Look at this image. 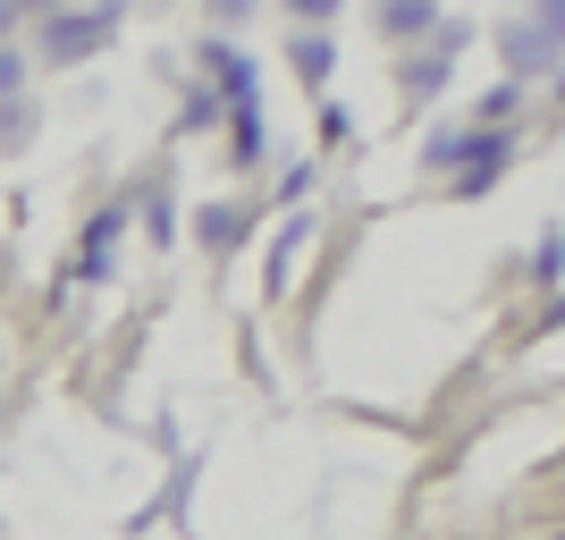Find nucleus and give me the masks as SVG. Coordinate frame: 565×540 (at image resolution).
I'll use <instances>...</instances> for the list:
<instances>
[{"mask_svg": "<svg viewBox=\"0 0 565 540\" xmlns=\"http://www.w3.org/2000/svg\"><path fill=\"white\" fill-rule=\"evenodd\" d=\"M507 161H515V136L507 127H439V136L423 144V169H439L448 178L456 203H472V194H490L498 178H507Z\"/></svg>", "mask_w": 565, "mask_h": 540, "instance_id": "nucleus-1", "label": "nucleus"}, {"mask_svg": "<svg viewBox=\"0 0 565 540\" xmlns=\"http://www.w3.org/2000/svg\"><path fill=\"white\" fill-rule=\"evenodd\" d=\"M118 9H34L25 18V60L34 68H85L118 43Z\"/></svg>", "mask_w": 565, "mask_h": 540, "instance_id": "nucleus-2", "label": "nucleus"}, {"mask_svg": "<svg viewBox=\"0 0 565 540\" xmlns=\"http://www.w3.org/2000/svg\"><path fill=\"white\" fill-rule=\"evenodd\" d=\"M490 43H498V68H507V85L557 76V43H548L532 18H498V25H490Z\"/></svg>", "mask_w": 565, "mask_h": 540, "instance_id": "nucleus-3", "label": "nucleus"}, {"mask_svg": "<svg viewBox=\"0 0 565 540\" xmlns=\"http://www.w3.org/2000/svg\"><path fill=\"white\" fill-rule=\"evenodd\" d=\"M245 236H254V203H203V212H194V245H203V254L228 262Z\"/></svg>", "mask_w": 565, "mask_h": 540, "instance_id": "nucleus-4", "label": "nucleus"}, {"mask_svg": "<svg viewBox=\"0 0 565 540\" xmlns=\"http://www.w3.org/2000/svg\"><path fill=\"white\" fill-rule=\"evenodd\" d=\"M127 203H110V212L94 220V229H85V245H76V279H110L118 271V236H127Z\"/></svg>", "mask_w": 565, "mask_h": 540, "instance_id": "nucleus-5", "label": "nucleus"}, {"mask_svg": "<svg viewBox=\"0 0 565 540\" xmlns=\"http://www.w3.org/2000/svg\"><path fill=\"white\" fill-rule=\"evenodd\" d=\"M456 43H465V25L439 18V51H414V60H405V94H439V85H448V51Z\"/></svg>", "mask_w": 565, "mask_h": 540, "instance_id": "nucleus-6", "label": "nucleus"}, {"mask_svg": "<svg viewBox=\"0 0 565 540\" xmlns=\"http://www.w3.org/2000/svg\"><path fill=\"white\" fill-rule=\"evenodd\" d=\"M380 34H388V43L439 34V0H388V9H380Z\"/></svg>", "mask_w": 565, "mask_h": 540, "instance_id": "nucleus-7", "label": "nucleus"}, {"mask_svg": "<svg viewBox=\"0 0 565 540\" xmlns=\"http://www.w3.org/2000/svg\"><path fill=\"white\" fill-rule=\"evenodd\" d=\"M212 85H220V102H236V110H245V102H254V60L212 43Z\"/></svg>", "mask_w": 565, "mask_h": 540, "instance_id": "nucleus-8", "label": "nucleus"}, {"mask_svg": "<svg viewBox=\"0 0 565 540\" xmlns=\"http://www.w3.org/2000/svg\"><path fill=\"white\" fill-rule=\"evenodd\" d=\"M305 236H312V212H296L279 229V245H270V287H287V271H296V254H305Z\"/></svg>", "mask_w": 565, "mask_h": 540, "instance_id": "nucleus-9", "label": "nucleus"}, {"mask_svg": "<svg viewBox=\"0 0 565 540\" xmlns=\"http://www.w3.org/2000/svg\"><path fill=\"white\" fill-rule=\"evenodd\" d=\"M330 34H305V43H296V76H305V85H330Z\"/></svg>", "mask_w": 565, "mask_h": 540, "instance_id": "nucleus-10", "label": "nucleus"}, {"mask_svg": "<svg viewBox=\"0 0 565 540\" xmlns=\"http://www.w3.org/2000/svg\"><path fill=\"white\" fill-rule=\"evenodd\" d=\"M25 76H34V60H25V43H0V110L25 94Z\"/></svg>", "mask_w": 565, "mask_h": 540, "instance_id": "nucleus-11", "label": "nucleus"}, {"mask_svg": "<svg viewBox=\"0 0 565 540\" xmlns=\"http://www.w3.org/2000/svg\"><path fill=\"white\" fill-rule=\"evenodd\" d=\"M236 169H262V102L236 110Z\"/></svg>", "mask_w": 565, "mask_h": 540, "instance_id": "nucleus-12", "label": "nucleus"}, {"mask_svg": "<svg viewBox=\"0 0 565 540\" xmlns=\"http://www.w3.org/2000/svg\"><path fill=\"white\" fill-rule=\"evenodd\" d=\"M532 279H541V287H557V279H565V229H548L541 245H532Z\"/></svg>", "mask_w": 565, "mask_h": 540, "instance_id": "nucleus-13", "label": "nucleus"}, {"mask_svg": "<svg viewBox=\"0 0 565 540\" xmlns=\"http://www.w3.org/2000/svg\"><path fill=\"white\" fill-rule=\"evenodd\" d=\"M515 102H523V85H507V76H498L490 94H481V127H507V118H515Z\"/></svg>", "mask_w": 565, "mask_h": 540, "instance_id": "nucleus-14", "label": "nucleus"}, {"mask_svg": "<svg viewBox=\"0 0 565 540\" xmlns=\"http://www.w3.org/2000/svg\"><path fill=\"white\" fill-rule=\"evenodd\" d=\"M143 236H152V245H169V236H178V212H169V194H143Z\"/></svg>", "mask_w": 565, "mask_h": 540, "instance_id": "nucleus-15", "label": "nucleus"}, {"mask_svg": "<svg viewBox=\"0 0 565 540\" xmlns=\"http://www.w3.org/2000/svg\"><path fill=\"white\" fill-rule=\"evenodd\" d=\"M532 25H541L548 43H557V60H565V0H548V9H532Z\"/></svg>", "mask_w": 565, "mask_h": 540, "instance_id": "nucleus-16", "label": "nucleus"}, {"mask_svg": "<svg viewBox=\"0 0 565 540\" xmlns=\"http://www.w3.org/2000/svg\"><path fill=\"white\" fill-rule=\"evenodd\" d=\"M557 102H565V60H557Z\"/></svg>", "mask_w": 565, "mask_h": 540, "instance_id": "nucleus-17", "label": "nucleus"}]
</instances>
